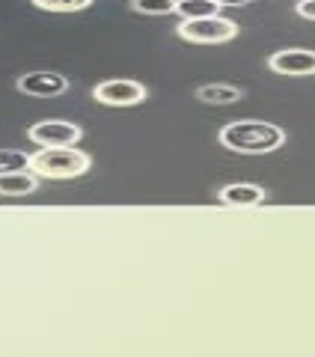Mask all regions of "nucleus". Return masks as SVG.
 <instances>
[{
	"mask_svg": "<svg viewBox=\"0 0 315 357\" xmlns=\"http://www.w3.org/2000/svg\"><path fill=\"white\" fill-rule=\"evenodd\" d=\"M217 140L223 149L238 152V155H268V152H277L286 143V131L274 126V122L238 119V122H229L226 128H220Z\"/></svg>",
	"mask_w": 315,
	"mask_h": 357,
	"instance_id": "obj_1",
	"label": "nucleus"
},
{
	"mask_svg": "<svg viewBox=\"0 0 315 357\" xmlns=\"http://www.w3.org/2000/svg\"><path fill=\"white\" fill-rule=\"evenodd\" d=\"M93 167V155L77 146H42L30 155V170L39 178H77Z\"/></svg>",
	"mask_w": 315,
	"mask_h": 357,
	"instance_id": "obj_2",
	"label": "nucleus"
},
{
	"mask_svg": "<svg viewBox=\"0 0 315 357\" xmlns=\"http://www.w3.org/2000/svg\"><path fill=\"white\" fill-rule=\"evenodd\" d=\"M176 36L194 45H223L238 36V24L223 15H206V18H182L176 27Z\"/></svg>",
	"mask_w": 315,
	"mask_h": 357,
	"instance_id": "obj_3",
	"label": "nucleus"
},
{
	"mask_svg": "<svg viewBox=\"0 0 315 357\" xmlns=\"http://www.w3.org/2000/svg\"><path fill=\"white\" fill-rule=\"evenodd\" d=\"M149 89L140 81H128V77H114V81H101L98 86H93V98L98 105L107 107H131L146 102Z\"/></svg>",
	"mask_w": 315,
	"mask_h": 357,
	"instance_id": "obj_4",
	"label": "nucleus"
},
{
	"mask_svg": "<svg viewBox=\"0 0 315 357\" xmlns=\"http://www.w3.org/2000/svg\"><path fill=\"white\" fill-rule=\"evenodd\" d=\"M27 137L39 146H77L84 137L81 126L75 122H63V119H45V122H36L30 126Z\"/></svg>",
	"mask_w": 315,
	"mask_h": 357,
	"instance_id": "obj_5",
	"label": "nucleus"
},
{
	"mask_svg": "<svg viewBox=\"0 0 315 357\" xmlns=\"http://www.w3.org/2000/svg\"><path fill=\"white\" fill-rule=\"evenodd\" d=\"M18 93L33 96V98H57L69 93V77L57 72H27L18 77Z\"/></svg>",
	"mask_w": 315,
	"mask_h": 357,
	"instance_id": "obj_6",
	"label": "nucleus"
},
{
	"mask_svg": "<svg viewBox=\"0 0 315 357\" xmlns=\"http://www.w3.org/2000/svg\"><path fill=\"white\" fill-rule=\"evenodd\" d=\"M268 69L277 75H289V77H307L315 75V51L307 48H286L277 51L271 60H268Z\"/></svg>",
	"mask_w": 315,
	"mask_h": 357,
	"instance_id": "obj_7",
	"label": "nucleus"
},
{
	"mask_svg": "<svg viewBox=\"0 0 315 357\" xmlns=\"http://www.w3.org/2000/svg\"><path fill=\"white\" fill-rule=\"evenodd\" d=\"M217 199L223 206H232V208H256L268 199V191L259 185H250V182H235V185L220 188Z\"/></svg>",
	"mask_w": 315,
	"mask_h": 357,
	"instance_id": "obj_8",
	"label": "nucleus"
},
{
	"mask_svg": "<svg viewBox=\"0 0 315 357\" xmlns=\"http://www.w3.org/2000/svg\"><path fill=\"white\" fill-rule=\"evenodd\" d=\"M39 188V176L30 170H13L0 173V197H27Z\"/></svg>",
	"mask_w": 315,
	"mask_h": 357,
	"instance_id": "obj_9",
	"label": "nucleus"
},
{
	"mask_svg": "<svg viewBox=\"0 0 315 357\" xmlns=\"http://www.w3.org/2000/svg\"><path fill=\"white\" fill-rule=\"evenodd\" d=\"M241 96H244V89L232 84H206L197 89V98L206 105H235V102H241Z\"/></svg>",
	"mask_w": 315,
	"mask_h": 357,
	"instance_id": "obj_10",
	"label": "nucleus"
},
{
	"mask_svg": "<svg viewBox=\"0 0 315 357\" xmlns=\"http://www.w3.org/2000/svg\"><path fill=\"white\" fill-rule=\"evenodd\" d=\"M176 15H182V18L220 15V6L215 0H176Z\"/></svg>",
	"mask_w": 315,
	"mask_h": 357,
	"instance_id": "obj_11",
	"label": "nucleus"
},
{
	"mask_svg": "<svg viewBox=\"0 0 315 357\" xmlns=\"http://www.w3.org/2000/svg\"><path fill=\"white\" fill-rule=\"evenodd\" d=\"M131 9L137 15L161 18V15H173L176 13V0H131Z\"/></svg>",
	"mask_w": 315,
	"mask_h": 357,
	"instance_id": "obj_12",
	"label": "nucleus"
},
{
	"mask_svg": "<svg viewBox=\"0 0 315 357\" xmlns=\"http://www.w3.org/2000/svg\"><path fill=\"white\" fill-rule=\"evenodd\" d=\"M30 3L45 13H81V9L93 6V0H30Z\"/></svg>",
	"mask_w": 315,
	"mask_h": 357,
	"instance_id": "obj_13",
	"label": "nucleus"
},
{
	"mask_svg": "<svg viewBox=\"0 0 315 357\" xmlns=\"http://www.w3.org/2000/svg\"><path fill=\"white\" fill-rule=\"evenodd\" d=\"M30 155L21 149H0V173H13V170H27Z\"/></svg>",
	"mask_w": 315,
	"mask_h": 357,
	"instance_id": "obj_14",
	"label": "nucleus"
},
{
	"mask_svg": "<svg viewBox=\"0 0 315 357\" xmlns=\"http://www.w3.org/2000/svg\"><path fill=\"white\" fill-rule=\"evenodd\" d=\"M295 13L300 18H307V21H315V0H300V3L295 6Z\"/></svg>",
	"mask_w": 315,
	"mask_h": 357,
	"instance_id": "obj_15",
	"label": "nucleus"
},
{
	"mask_svg": "<svg viewBox=\"0 0 315 357\" xmlns=\"http://www.w3.org/2000/svg\"><path fill=\"white\" fill-rule=\"evenodd\" d=\"M215 3L223 9V6H247V3H253V0H215Z\"/></svg>",
	"mask_w": 315,
	"mask_h": 357,
	"instance_id": "obj_16",
	"label": "nucleus"
}]
</instances>
